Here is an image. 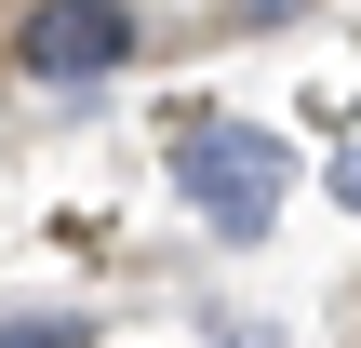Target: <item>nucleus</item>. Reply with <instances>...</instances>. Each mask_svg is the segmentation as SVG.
I'll use <instances>...</instances> for the list:
<instances>
[{"instance_id":"3","label":"nucleus","mask_w":361,"mask_h":348,"mask_svg":"<svg viewBox=\"0 0 361 348\" xmlns=\"http://www.w3.org/2000/svg\"><path fill=\"white\" fill-rule=\"evenodd\" d=\"M0 348H94L80 308H0Z\"/></svg>"},{"instance_id":"2","label":"nucleus","mask_w":361,"mask_h":348,"mask_svg":"<svg viewBox=\"0 0 361 348\" xmlns=\"http://www.w3.org/2000/svg\"><path fill=\"white\" fill-rule=\"evenodd\" d=\"M0 54L27 80H107V67H134V13L121 0H27Z\"/></svg>"},{"instance_id":"1","label":"nucleus","mask_w":361,"mask_h":348,"mask_svg":"<svg viewBox=\"0 0 361 348\" xmlns=\"http://www.w3.org/2000/svg\"><path fill=\"white\" fill-rule=\"evenodd\" d=\"M174 188L228 228V241H255L268 215H281V148L255 134V121H214V134H188V161H174Z\"/></svg>"},{"instance_id":"4","label":"nucleus","mask_w":361,"mask_h":348,"mask_svg":"<svg viewBox=\"0 0 361 348\" xmlns=\"http://www.w3.org/2000/svg\"><path fill=\"white\" fill-rule=\"evenodd\" d=\"M335 201H348V215H361V148H348V161H335Z\"/></svg>"}]
</instances>
